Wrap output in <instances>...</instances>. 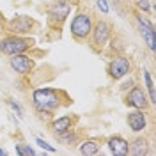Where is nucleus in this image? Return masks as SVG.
I'll use <instances>...</instances> for the list:
<instances>
[{
  "label": "nucleus",
  "instance_id": "17",
  "mask_svg": "<svg viewBox=\"0 0 156 156\" xmlns=\"http://www.w3.org/2000/svg\"><path fill=\"white\" fill-rule=\"evenodd\" d=\"M142 76H144V82H146V92H147V96H149V101H151V105L154 107L156 92H154V82H153V76H151V73H149L147 69L142 71Z\"/></svg>",
  "mask_w": 156,
  "mask_h": 156
},
{
  "label": "nucleus",
  "instance_id": "7",
  "mask_svg": "<svg viewBox=\"0 0 156 156\" xmlns=\"http://www.w3.org/2000/svg\"><path fill=\"white\" fill-rule=\"evenodd\" d=\"M131 12L135 16V25H136V30L140 32V36L146 43L147 50L151 53H154V48H156V30H154V23L147 18V14H142L138 12L136 9L131 7Z\"/></svg>",
  "mask_w": 156,
  "mask_h": 156
},
{
  "label": "nucleus",
  "instance_id": "18",
  "mask_svg": "<svg viewBox=\"0 0 156 156\" xmlns=\"http://www.w3.org/2000/svg\"><path fill=\"white\" fill-rule=\"evenodd\" d=\"M133 9H136L142 14H151L153 11V2L151 0H133Z\"/></svg>",
  "mask_w": 156,
  "mask_h": 156
},
{
  "label": "nucleus",
  "instance_id": "21",
  "mask_svg": "<svg viewBox=\"0 0 156 156\" xmlns=\"http://www.w3.org/2000/svg\"><path fill=\"white\" fill-rule=\"evenodd\" d=\"M96 5H98V9L101 11L103 14H108V11H110V7H108L107 0H96Z\"/></svg>",
  "mask_w": 156,
  "mask_h": 156
},
{
  "label": "nucleus",
  "instance_id": "24",
  "mask_svg": "<svg viewBox=\"0 0 156 156\" xmlns=\"http://www.w3.org/2000/svg\"><path fill=\"white\" fill-rule=\"evenodd\" d=\"M5 21H7V18L0 12V32H4V30H5Z\"/></svg>",
  "mask_w": 156,
  "mask_h": 156
},
{
  "label": "nucleus",
  "instance_id": "11",
  "mask_svg": "<svg viewBox=\"0 0 156 156\" xmlns=\"http://www.w3.org/2000/svg\"><path fill=\"white\" fill-rule=\"evenodd\" d=\"M149 115H151V114H147V110L131 108L126 115L128 128H129L133 133H142V131H146L147 126H149Z\"/></svg>",
  "mask_w": 156,
  "mask_h": 156
},
{
  "label": "nucleus",
  "instance_id": "19",
  "mask_svg": "<svg viewBox=\"0 0 156 156\" xmlns=\"http://www.w3.org/2000/svg\"><path fill=\"white\" fill-rule=\"evenodd\" d=\"M16 154H20V156H30V154H36V151H34L30 146H27L25 142H18V144H16Z\"/></svg>",
  "mask_w": 156,
  "mask_h": 156
},
{
  "label": "nucleus",
  "instance_id": "16",
  "mask_svg": "<svg viewBox=\"0 0 156 156\" xmlns=\"http://www.w3.org/2000/svg\"><path fill=\"white\" fill-rule=\"evenodd\" d=\"M110 153L115 156H128V140L122 135H110L105 138Z\"/></svg>",
  "mask_w": 156,
  "mask_h": 156
},
{
  "label": "nucleus",
  "instance_id": "3",
  "mask_svg": "<svg viewBox=\"0 0 156 156\" xmlns=\"http://www.w3.org/2000/svg\"><path fill=\"white\" fill-rule=\"evenodd\" d=\"M115 32V25L107 18H96L92 30L89 34V39L85 44H89V48L92 53H103V50L107 48L108 41L112 37V34Z\"/></svg>",
  "mask_w": 156,
  "mask_h": 156
},
{
  "label": "nucleus",
  "instance_id": "8",
  "mask_svg": "<svg viewBox=\"0 0 156 156\" xmlns=\"http://www.w3.org/2000/svg\"><path fill=\"white\" fill-rule=\"evenodd\" d=\"M131 71H133V62L124 53H119V55L110 57V62L107 64V73H108V76H110V80H114V82L122 80Z\"/></svg>",
  "mask_w": 156,
  "mask_h": 156
},
{
  "label": "nucleus",
  "instance_id": "2",
  "mask_svg": "<svg viewBox=\"0 0 156 156\" xmlns=\"http://www.w3.org/2000/svg\"><path fill=\"white\" fill-rule=\"evenodd\" d=\"M94 21H96V12L85 4H78L75 16L71 20V25H69V32H71L73 41L78 44H85Z\"/></svg>",
  "mask_w": 156,
  "mask_h": 156
},
{
  "label": "nucleus",
  "instance_id": "1",
  "mask_svg": "<svg viewBox=\"0 0 156 156\" xmlns=\"http://www.w3.org/2000/svg\"><path fill=\"white\" fill-rule=\"evenodd\" d=\"M30 103L34 112L39 115L41 121H46L48 124L53 119L55 112L58 108L69 107L73 103V98L69 96L64 89H55V87H37L32 90L30 94Z\"/></svg>",
  "mask_w": 156,
  "mask_h": 156
},
{
  "label": "nucleus",
  "instance_id": "4",
  "mask_svg": "<svg viewBox=\"0 0 156 156\" xmlns=\"http://www.w3.org/2000/svg\"><path fill=\"white\" fill-rule=\"evenodd\" d=\"M71 12V4L66 0H51L46 5V23L51 32H55V39L62 36V25Z\"/></svg>",
  "mask_w": 156,
  "mask_h": 156
},
{
  "label": "nucleus",
  "instance_id": "9",
  "mask_svg": "<svg viewBox=\"0 0 156 156\" xmlns=\"http://www.w3.org/2000/svg\"><path fill=\"white\" fill-rule=\"evenodd\" d=\"M124 105L129 108H136V110H149V108H153L146 89L142 87L140 83H135L131 89H128L124 92Z\"/></svg>",
  "mask_w": 156,
  "mask_h": 156
},
{
  "label": "nucleus",
  "instance_id": "6",
  "mask_svg": "<svg viewBox=\"0 0 156 156\" xmlns=\"http://www.w3.org/2000/svg\"><path fill=\"white\" fill-rule=\"evenodd\" d=\"M39 29H41V23L36 18L27 16V14H18L5 21L4 32L14 34V36H30V34H37Z\"/></svg>",
  "mask_w": 156,
  "mask_h": 156
},
{
  "label": "nucleus",
  "instance_id": "25",
  "mask_svg": "<svg viewBox=\"0 0 156 156\" xmlns=\"http://www.w3.org/2000/svg\"><path fill=\"white\" fill-rule=\"evenodd\" d=\"M0 156H7V151L5 149H0Z\"/></svg>",
  "mask_w": 156,
  "mask_h": 156
},
{
  "label": "nucleus",
  "instance_id": "5",
  "mask_svg": "<svg viewBox=\"0 0 156 156\" xmlns=\"http://www.w3.org/2000/svg\"><path fill=\"white\" fill-rule=\"evenodd\" d=\"M36 50V41L30 36H14L7 34L0 39V53L2 55H16V53H29Z\"/></svg>",
  "mask_w": 156,
  "mask_h": 156
},
{
  "label": "nucleus",
  "instance_id": "22",
  "mask_svg": "<svg viewBox=\"0 0 156 156\" xmlns=\"http://www.w3.org/2000/svg\"><path fill=\"white\" fill-rule=\"evenodd\" d=\"M7 103H9V107L12 108L14 112H16V115H18V117H21V115H23V110H21V107H20L18 103H14L12 99H7Z\"/></svg>",
  "mask_w": 156,
  "mask_h": 156
},
{
  "label": "nucleus",
  "instance_id": "20",
  "mask_svg": "<svg viewBox=\"0 0 156 156\" xmlns=\"http://www.w3.org/2000/svg\"><path fill=\"white\" fill-rule=\"evenodd\" d=\"M36 142H37V146L41 147V149H46V151H50V153H55V147L53 146H50L48 142H44V140H43V138H36Z\"/></svg>",
  "mask_w": 156,
  "mask_h": 156
},
{
  "label": "nucleus",
  "instance_id": "15",
  "mask_svg": "<svg viewBox=\"0 0 156 156\" xmlns=\"http://www.w3.org/2000/svg\"><path fill=\"white\" fill-rule=\"evenodd\" d=\"M57 138L58 144H62V146L66 147H76L83 138H85V133L80 129V128H71L68 131H64V133H58V135H53Z\"/></svg>",
  "mask_w": 156,
  "mask_h": 156
},
{
  "label": "nucleus",
  "instance_id": "10",
  "mask_svg": "<svg viewBox=\"0 0 156 156\" xmlns=\"http://www.w3.org/2000/svg\"><path fill=\"white\" fill-rule=\"evenodd\" d=\"M9 66L14 73H18L20 76H29L36 68V57L29 55V53L9 55Z\"/></svg>",
  "mask_w": 156,
  "mask_h": 156
},
{
  "label": "nucleus",
  "instance_id": "23",
  "mask_svg": "<svg viewBox=\"0 0 156 156\" xmlns=\"http://www.w3.org/2000/svg\"><path fill=\"white\" fill-rule=\"evenodd\" d=\"M135 83H136L135 80H129V82H126V83H122V85L119 87V90H121V92L124 94V92H126L128 89H131V87H133V85H135Z\"/></svg>",
  "mask_w": 156,
  "mask_h": 156
},
{
  "label": "nucleus",
  "instance_id": "13",
  "mask_svg": "<svg viewBox=\"0 0 156 156\" xmlns=\"http://www.w3.org/2000/svg\"><path fill=\"white\" fill-rule=\"evenodd\" d=\"M151 153V140L144 135H138L128 140V154L131 156H146Z\"/></svg>",
  "mask_w": 156,
  "mask_h": 156
},
{
  "label": "nucleus",
  "instance_id": "12",
  "mask_svg": "<svg viewBox=\"0 0 156 156\" xmlns=\"http://www.w3.org/2000/svg\"><path fill=\"white\" fill-rule=\"evenodd\" d=\"M80 122V115L76 114H66V115L60 117H53L48 122V129L53 133V135H58V133H64L71 128H75Z\"/></svg>",
  "mask_w": 156,
  "mask_h": 156
},
{
  "label": "nucleus",
  "instance_id": "14",
  "mask_svg": "<svg viewBox=\"0 0 156 156\" xmlns=\"http://www.w3.org/2000/svg\"><path fill=\"white\" fill-rule=\"evenodd\" d=\"M105 144L103 136H85L78 144V153L83 156H94L101 151V146Z\"/></svg>",
  "mask_w": 156,
  "mask_h": 156
}]
</instances>
